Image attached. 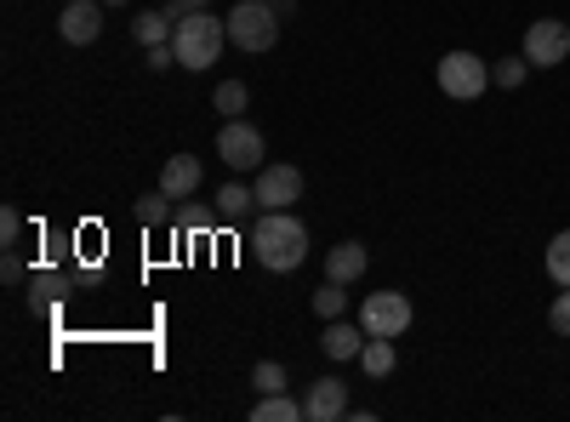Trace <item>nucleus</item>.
Masks as SVG:
<instances>
[{"label":"nucleus","instance_id":"f257e3e1","mask_svg":"<svg viewBox=\"0 0 570 422\" xmlns=\"http://www.w3.org/2000/svg\"><path fill=\"white\" fill-rule=\"evenodd\" d=\"M252 257L268 274H292L308 257V228L292 212H263V223L252 228Z\"/></svg>","mask_w":570,"mask_h":422},{"label":"nucleus","instance_id":"f03ea898","mask_svg":"<svg viewBox=\"0 0 570 422\" xmlns=\"http://www.w3.org/2000/svg\"><path fill=\"white\" fill-rule=\"evenodd\" d=\"M171 46H177V69H212L223 58V46H228V18H217L212 7L188 12V18H177Z\"/></svg>","mask_w":570,"mask_h":422},{"label":"nucleus","instance_id":"7ed1b4c3","mask_svg":"<svg viewBox=\"0 0 570 422\" xmlns=\"http://www.w3.org/2000/svg\"><path fill=\"white\" fill-rule=\"evenodd\" d=\"M279 40V12L268 7V0H240V7L228 12V46H240V52H268V46Z\"/></svg>","mask_w":570,"mask_h":422},{"label":"nucleus","instance_id":"20e7f679","mask_svg":"<svg viewBox=\"0 0 570 422\" xmlns=\"http://www.w3.org/2000/svg\"><path fill=\"white\" fill-rule=\"evenodd\" d=\"M440 91L456 104H473V98H485V86H491V63L485 58H473V52H445L440 69H434Z\"/></svg>","mask_w":570,"mask_h":422},{"label":"nucleus","instance_id":"39448f33","mask_svg":"<svg viewBox=\"0 0 570 422\" xmlns=\"http://www.w3.org/2000/svg\"><path fill=\"white\" fill-rule=\"evenodd\" d=\"M411 320H416V308H411V297L405 292H371L365 303H360V325H365V337H405L411 332Z\"/></svg>","mask_w":570,"mask_h":422},{"label":"nucleus","instance_id":"423d86ee","mask_svg":"<svg viewBox=\"0 0 570 422\" xmlns=\"http://www.w3.org/2000/svg\"><path fill=\"white\" fill-rule=\"evenodd\" d=\"M564 58H570V23L537 18V23L525 29V63H531V69H559Z\"/></svg>","mask_w":570,"mask_h":422},{"label":"nucleus","instance_id":"0eeeda50","mask_svg":"<svg viewBox=\"0 0 570 422\" xmlns=\"http://www.w3.org/2000/svg\"><path fill=\"white\" fill-rule=\"evenodd\" d=\"M257 206L263 212H292L303 200V171L297 166H257Z\"/></svg>","mask_w":570,"mask_h":422},{"label":"nucleus","instance_id":"6e6552de","mask_svg":"<svg viewBox=\"0 0 570 422\" xmlns=\"http://www.w3.org/2000/svg\"><path fill=\"white\" fill-rule=\"evenodd\" d=\"M217 155H223L234 171L263 166V131H257V126H246V120H228V126L217 131Z\"/></svg>","mask_w":570,"mask_h":422},{"label":"nucleus","instance_id":"1a4fd4ad","mask_svg":"<svg viewBox=\"0 0 570 422\" xmlns=\"http://www.w3.org/2000/svg\"><path fill=\"white\" fill-rule=\"evenodd\" d=\"M58 35L69 46H91L104 35V0H69V7L58 12Z\"/></svg>","mask_w":570,"mask_h":422},{"label":"nucleus","instance_id":"9d476101","mask_svg":"<svg viewBox=\"0 0 570 422\" xmlns=\"http://www.w3.org/2000/svg\"><path fill=\"white\" fill-rule=\"evenodd\" d=\"M303 416H308V422H337V416H348V383H343V377H314L308 394H303Z\"/></svg>","mask_w":570,"mask_h":422},{"label":"nucleus","instance_id":"9b49d317","mask_svg":"<svg viewBox=\"0 0 570 422\" xmlns=\"http://www.w3.org/2000/svg\"><path fill=\"white\" fill-rule=\"evenodd\" d=\"M200 177H206V171H200L195 155H171V160L160 166V189H166L171 200H188V195L200 189Z\"/></svg>","mask_w":570,"mask_h":422},{"label":"nucleus","instance_id":"f8f14e48","mask_svg":"<svg viewBox=\"0 0 570 422\" xmlns=\"http://www.w3.org/2000/svg\"><path fill=\"white\" fill-rule=\"evenodd\" d=\"M365 268H371V252H365L360 241H343V246L325 252V279H343V286H354Z\"/></svg>","mask_w":570,"mask_h":422},{"label":"nucleus","instance_id":"ddd939ff","mask_svg":"<svg viewBox=\"0 0 570 422\" xmlns=\"http://www.w3.org/2000/svg\"><path fill=\"white\" fill-rule=\"evenodd\" d=\"M320 349H325L331 360H360V349H365V325L325 320V337H320Z\"/></svg>","mask_w":570,"mask_h":422},{"label":"nucleus","instance_id":"4468645a","mask_svg":"<svg viewBox=\"0 0 570 422\" xmlns=\"http://www.w3.org/2000/svg\"><path fill=\"white\" fill-rule=\"evenodd\" d=\"M131 35H137L142 52H149V46H166V40L177 35V18H171V12H137V18H131Z\"/></svg>","mask_w":570,"mask_h":422},{"label":"nucleus","instance_id":"2eb2a0df","mask_svg":"<svg viewBox=\"0 0 570 422\" xmlns=\"http://www.w3.org/2000/svg\"><path fill=\"white\" fill-rule=\"evenodd\" d=\"M252 206H257V189H246V183H223L217 189V217L223 223H240Z\"/></svg>","mask_w":570,"mask_h":422},{"label":"nucleus","instance_id":"dca6fc26","mask_svg":"<svg viewBox=\"0 0 570 422\" xmlns=\"http://www.w3.org/2000/svg\"><path fill=\"white\" fill-rule=\"evenodd\" d=\"M252 422H308V416H303V400H292V394H263Z\"/></svg>","mask_w":570,"mask_h":422},{"label":"nucleus","instance_id":"f3484780","mask_svg":"<svg viewBox=\"0 0 570 422\" xmlns=\"http://www.w3.org/2000/svg\"><path fill=\"white\" fill-rule=\"evenodd\" d=\"M360 371H365V377H389V371H394V337H365Z\"/></svg>","mask_w":570,"mask_h":422},{"label":"nucleus","instance_id":"a211bd4d","mask_svg":"<svg viewBox=\"0 0 570 422\" xmlns=\"http://www.w3.org/2000/svg\"><path fill=\"white\" fill-rule=\"evenodd\" d=\"M246 104H252L246 80H223V86H217V98H212V109H217L223 120H240V115H246Z\"/></svg>","mask_w":570,"mask_h":422},{"label":"nucleus","instance_id":"6ab92c4d","mask_svg":"<svg viewBox=\"0 0 570 422\" xmlns=\"http://www.w3.org/2000/svg\"><path fill=\"white\" fill-rule=\"evenodd\" d=\"M548 279H553V286H570V228H559L553 234V241H548Z\"/></svg>","mask_w":570,"mask_h":422},{"label":"nucleus","instance_id":"aec40b11","mask_svg":"<svg viewBox=\"0 0 570 422\" xmlns=\"http://www.w3.org/2000/svg\"><path fill=\"white\" fill-rule=\"evenodd\" d=\"M343 308H348V286L343 279H325V286L314 292V314L320 320H343Z\"/></svg>","mask_w":570,"mask_h":422},{"label":"nucleus","instance_id":"412c9836","mask_svg":"<svg viewBox=\"0 0 570 422\" xmlns=\"http://www.w3.org/2000/svg\"><path fill=\"white\" fill-rule=\"evenodd\" d=\"M525 75H531L525 52H519V58H497V63H491V86H502V91H519V86H525Z\"/></svg>","mask_w":570,"mask_h":422},{"label":"nucleus","instance_id":"4be33fe9","mask_svg":"<svg viewBox=\"0 0 570 422\" xmlns=\"http://www.w3.org/2000/svg\"><path fill=\"white\" fill-rule=\"evenodd\" d=\"M252 383H257V394H285V365L279 360H257Z\"/></svg>","mask_w":570,"mask_h":422},{"label":"nucleus","instance_id":"5701e85b","mask_svg":"<svg viewBox=\"0 0 570 422\" xmlns=\"http://www.w3.org/2000/svg\"><path fill=\"white\" fill-rule=\"evenodd\" d=\"M166 217H171V195H166V189L137 200V223H149V228H155V223H166Z\"/></svg>","mask_w":570,"mask_h":422},{"label":"nucleus","instance_id":"b1692460","mask_svg":"<svg viewBox=\"0 0 570 422\" xmlns=\"http://www.w3.org/2000/svg\"><path fill=\"white\" fill-rule=\"evenodd\" d=\"M548 325L559 337H570V286H559V297L548 303Z\"/></svg>","mask_w":570,"mask_h":422},{"label":"nucleus","instance_id":"393cba45","mask_svg":"<svg viewBox=\"0 0 570 422\" xmlns=\"http://www.w3.org/2000/svg\"><path fill=\"white\" fill-rule=\"evenodd\" d=\"M212 223H217V217H212V212H200V206H188V212H183V228H188V234H206Z\"/></svg>","mask_w":570,"mask_h":422},{"label":"nucleus","instance_id":"a878e982","mask_svg":"<svg viewBox=\"0 0 570 422\" xmlns=\"http://www.w3.org/2000/svg\"><path fill=\"white\" fill-rule=\"evenodd\" d=\"M0 241H7V252H18V212L12 206L0 212Z\"/></svg>","mask_w":570,"mask_h":422},{"label":"nucleus","instance_id":"bb28decb","mask_svg":"<svg viewBox=\"0 0 570 422\" xmlns=\"http://www.w3.org/2000/svg\"><path fill=\"white\" fill-rule=\"evenodd\" d=\"M212 7V0H166V12L171 18H188V12H206Z\"/></svg>","mask_w":570,"mask_h":422},{"label":"nucleus","instance_id":"cd10ccee","mask_svg":"<svg viewBox=\"0 0 570 422\" xmlns=\"http://www.w3.org/2000/svg\"><path fill=\"white\" fill-rule=\"evenodd\" d=\"M0 274H7V279H23V257H18V252H7V263H0Z\"/></svg>","mask_w":570,"mask_h":422},{"label":"nucleus","instance_id":"c85d7f7f","mask_svg":"<svg viewBox=\"0 0 570 422\" xmlns=\"http://www.w3.org/2000/svg\"><path fill=\"white\" fill-rule=\"evenodd\" d=\"M268 7H274L279 18H292V12H297V0H268Z\"/></svg>","mask_w":570,"mask_h":422},{"label":"nucleus","instance_id":"c756f323","mask_svg":"<svg viewBox=\"0 0 570 422\" xmlns=\"http://www.w3.org/2000/svg\"><path fill=\"white\" fill-rule=\"evenodd\" d=\"M104 7H126V0H104Z\"/></svg>","mask_w":570,"mask_h":422}]
</instances>
